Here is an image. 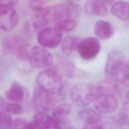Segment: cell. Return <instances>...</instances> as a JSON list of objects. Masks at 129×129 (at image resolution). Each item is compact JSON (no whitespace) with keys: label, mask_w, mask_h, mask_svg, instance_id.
<instances>
[{"label":"cell","mask_w":129,"mask_h":129,"mask_svg":"<svg viewBox=\"0 0 129 129\" xmlns=\"http://www.w3.org/2000/svg\"><path fill=\"white\" fill-rule=\"evenodd\" d=\"M105 71L108 77L114 79L120 85L128 86V63L120 51L112 50L109 53Z\"/></svg>","instance_id":"cell-1"},{"label":"cell","mask_w":129,"mask_h":129,"mask_svg":"<svg viewBox=\"0 0 129 129\" xmlns=\"http://www.w3.org/2000/svg\"><path fill=\"white\" fill-rule=\"evenodd\" d=\"M36 81L38 87L54 95H59L63 88L61 76L52 69H47L40 72L36 77Z\"/></svg>","instance_id":"cell-2"},{"label":"cell","mask_w":129,"mask_h":129,"mask_svg":"<svg viewBox=\"0 0 129 129\" xmlns=\"http://www.w3.org/2000/svg\"><path fill=\"white\" fill-rule=\"evenodd\" d=\"M97 94L96 86L90 83H80L72 86L70 96L74 104L85 107L93 101Z\"/></svg>","instance_id":"cell-3"},{"label":"cell","mask_w":129,"mask_h":129,"mask_svg":"<svg viewBox=\"0 0 129 129\" xmlns=\"http://www.w3.org/2000/svg\"><path fill=\"white\" fill-rule=\"evenodd\" d=\"M56 96V95L51 94L38 86L36 87L32 94V106L38 112L48 111L54 107L57 100Z\"/></svg>","instance_id":"cell-4"},{"label":"cell","mask_w":129,"mask_h":129,"mask_svg":"<svg viewBox=\"0 0 129 129\" xmlns=\"http://www.w3.org/2000/svg\"><path fill=\"white\" fill-rule=\"evenodd\" d=\"M53 62L51 53L43 47H31L28 61L30 67L33 69H42L50 66Z\"/></svg>","instance_id":"cell-5"},{"label":"cell","mask_w":129,"mask_h":129,"mask_svg":"<svg viewBox=\"0 0 129 129\" xmlns=\"http://www.w3.org/2000/svg\"><path fill=\"white\" fill-rule=\"evenodd\" d=\"M62 38V33L54 27H44L39 31L37 35V41L44 48H53L57 47Z\"/></svg>","instance_id":"cell-6"},{"label":"cell","mask_w":129,"mask_h":129,"mask_svg":"<svg viewBox=\"0 0 129 129\" xmlns=\"http://www.w3.org/2000/svg\"><path fill=\"white\" fill-rule=\"evenodd\" d=\"M100 48L101 44L98 39L88 37L80 40L78 52L82 58L86 60H90L97 55Z\"/></svg>","instance_id":"cell-7"},{"label":"cell","mask_w":129,"mask_h":129,"mask_svg":"<svg viewBox=\"0 0 129 129\" xmlns=\"http://www.w3.org/2000/svg\"><path fill=\"white\" fill-rule=\"evenodd\" d=\"M95 109L101 113H110L117 107V100L114 95L99 93L93 100Z\"/></svg>","instance_id":"cell-8"},{"label":"cell","mask_w":129,"mask_h":129,"mask_svg":"<svg viewBox=\"0 0 129 129\" xmlns=\"http://www.w3.org/2000/svg\"><path fill=\"white\" fill-rule=\"evenodd\" d=\"M19 16L13 7H0V29L4 32L11 31L17 25Z\"/></svg>","instance_id":"cell-9"},{"label":"cell","mask_w":129,"mask_h":129,"mask_svg":"<svg viewBox=\"0 0 129 129\" xmlns=\"http://www.w3.org/2000/svg\"><path fill=\"white\" fill-rule=\"evenodd\" d=\"M72 12L68 3L56 4L49 7L48 19L49 21L56 23L69 19H73Z\"/></svg>","instance_id":"cell-10"},{"label":"cell","mask_w":129,"mask_h":129,"mask_svg":"<svg viewBox=\"0 0 129 129\" xmlns=\"http://www.w3.org/2000/svg\"><path fill=\"white\" fill-rule=\"evenodd\" d=\"M33 122L37 129H61L59 122L46 112H38Z\"/></svg>","instance_id":"cell-11"},{"label":"cell","mask_w":129,"mask_h":129,"mask_svg":"<svg viewBox=\"0 0 129 129\" xmlns=\"http://www.w3.org/2000/svg\"><path fill=\"white\" fill-rule=\"evenodd\" d=\"M84 9L87 13L93 16H102L108 13L106 4L102 0H89L85 4Z\"/></svg>","instance_id":"cell-12"},{"label":"cell","mask_w":129,"mask_h":129,"mask_svg":"<svg viewBox=\"0 0 129 129\" xmlns=\"http://www.w3.org/2000/svg\"><path fill=\"white\" fill-rule=\"evenodd\" d=\"M25 43V41L18 37L6 36L3 40V49L6 53L16 54L20 47Z\"/></svg>","instance_id":"cell-13"},{"label":"cell","mask_w":129,"mask_h":129,"mask_svg":"<svg viewBox=\"0 0 129 129\" xmlns=\"http://www.w3.org/2000/svg\"><path fill=\"white\" fill-rule=\"evenodd\" d=\"M80 38L74 35L67 36L61 44V51L66 56L70 57L74 55L78 51V48Z\"/></svg>","instance_id":"cell-14"},{"label":"cell","mask_w":129,"mask_h":129,"mask_svg":"<svg viewBox=\"0 0 129 129\" xmlns=\"http://www.w3.org/2000/svg\"><path fill=\"white\" fill-rule=\"evenodd\" d=\"M49 22L46 17L35 15L32 19L28 21L24 27L25 32L28 35H33L43 28Z\"/></svg>","instance_id":"cell-15"},{"label":"cell","mask_w":129,"mask_h":129,"mask_svg":"<svg viewBox=\"0 0 129 129\" xmlns=\"http://www.w3.org/2000/svg\"><path fill=\"white\" fill-rule=\"evenodd\" d=\"M94 33L98 39L105 40L112 37L113 30L110 23L106 21L100 20L95 25Z\"/></svg>","instance_id":"cell-16"},{"label":"cell","mask_w":129,"mask_h":129,"mask_svg":"<svg viewBox=\"0 0 129 129\" xmlns=\"http://www.w3.org/2000/svg\"><path fill=\"white\" fill-rule=\"evenodd\" d=\"M8 100L13 102L21 101L24 96V89L23 86L18 82H14L5 93Z\"/></svg>","instance_id":"cell-17"},{"label":"cell","mask_w":129,"mask_h":129,"mask_svg":"<svg viewBox=\"0 0 129 129\" xmlns=\"http://www.w3.org/2000/svg\"><path fill=\"white\" fill-rule=\"evenodd\" d=\"M79 116L86 124H96L102 122L100 113L92 108H87L80 110Z\"/></svg>","instance_id":"cell-18"},{"label":"cell","mask_w":129,"mask_h":129,"mask_svg":"<svg viewBox=\"0 0 129 129\" xmlns=\"http://www.w3.org/2000/svg\"><path fill=\"white\" fill-rule=\"evenodd\" d=\"M72 110V106L68 103L59 104L53 108V117L58 122H63L68 118Z\"/></svg>","instance_id":"cell-19"},{"label":"cell","mask_w":129,"mask_h":129,"mask_svg":"<svg viewBox=\"0 0 129 129\" xmlns=\"http://www.w3.org/2000/svg\"><path fill=\"white\" fill-rule=\"evenodd\" d=\"M111 13L115 17L123 21H128L129 18V6L127 2L119 1L111 7Z\"/></svg>","instance_id":"cell-20"},{"label":"cell","mask_w":129,"mask_h":129,"mask_svg":"<svg viewBox=\"0 0 129 129\" xmlns=\"http://www.w3.org/2000/svg\"><path fill=\"white\" fill-rule=\"evenodd\" d=\"M58 67L60 71L68 78H72L75 72V66L69 60L60 58L58 61Z\"/></svg>","instance_id":"cell-21"},{"label":"cell","mask_w":129,"mask_h":129,"mask_svg":"<svg viewBox=\"0 0 129 129\" xmlns=\"http://www.w3.org/2000/svg\"><path fill=\"white\" fill-rule=\"evenodd\" d=\"M76 22L72 19H66L55 23L54 27L61 33L73 30L76 27Z\"/></svg>","instance_id":"cell-22"},{"label":"cell","mask_w":129,"mask_h":129,"mask_svg":"<svg viewBox=\"0 0 129 129\" xmlns=\"http://www.w3.org/2000/svg\"><path fill=\"white\" fill-rule=\"evenodd\" d=\"M128 98L124 102L119 113L117 124L119 127L128 126Z\"/></svg>","instance_id":"cell-23"},{"label":"cell","mask_w":129,"mask_h":129,"mask_svg":"<svg viewBox=\"0 0 129 129\" xmlns=\"http://www.w3.org/2000/svg\"><path fill=\"white\" fill-rule=\"evenodd\" d=\"M13 119L9 114L1 112L0 129H12Z\"/></svg>","instance_id":"cell-24"},{"label":"cell","mask_w":129,"mask_h":129,"mask_svg":"<svg viewBox=\"0 0 129 129\" xmlns=\"http://www.w3.org/2000/svg\"><path fill=\"white\" fill-rule=\"evenodd\" d=\"M27 121L23 118H17L13 121L12 129H25Z\"/></svg>","instance_id":"cell-25"},{"label":"cell","mask_w":129,"mask_h":129,"mask_svg":"<svg viewBox=\"0 0 129 129\" xmlns=\"http://www.w3.org/2000/svg\"><path fill=\"white\" fill-rule=\"evenodd\" d=\"M12 103L6 101L5 99L0 96V110L9 114Z\"/></svg>","instance_id":"cell-26"},{"label":"cell","mask_w":129,"mask_h":129,"mask_svg":"<svg viewBox=\"0 0 129 129\" xmlns=\"http://www.w3.org/2000/svg\"><path fill=\"white\" fill-rule=\"evenodd\" d=\"M18 2V0H0L1 7H14Z\"/></svg>","instance_id":"cell-27"},{"label":"cell","mask_w":129,"mask_h":129,"mask_svg":"<svg viewBox=\"0 0 129 129\" xmlns=\"http://www.w3.org/2000/svg\"><path fill=\"white\" fill-rule=\"evenodd\" d=\"M104 126L102 122L96 124H86L84 125L82 129H104Z\"/></svg>","instance_id":"cell-28"},{"label":"cell","mask_w":129,"mask_h":129,"mask_svg":"<svg viewBox=\"0 0 129 129\" xmlns=\"http://www.w3.org/2000/svg\"><path fill=\"white\" fill-rule=\"evenodd\" d=\"M25 129H37L33 122H28Z\"/></svg>","instance_id":"cell-29"},{"label":"cell","mask_w":129,"mask_h":129,"mask_svg":"<svg viewBox=\"0 0 129 129\" xmlns=\"http://www.w3.org/2000/svg\"><path fill=\"white\" fill-rule=\"evenodd\" d=\"M66 129H75V128L72 126H68Z\"/></svg>","instance_id":"cell-30"},{"label":"cell","mask_w":129,"mask_h":129,"mask_svg":"<svg viewBox=\"0 0 129 129\" xmlns=\"http://www.w3.org/2000/svg\"><path fill=\"white\" fill-rule=\"evenodd\" d=\"M114 1H116V0H108V3H109V4H110L112 3Z\"/></svg>","instance_id":"cell-31"},{"label":"cell","mask_w":129,"mask_h":129,"mask_svg":"<svg viewBox=\"0 0 129 129\" xmlns=\"http://www.w3.org/2000/svg\"><path fill=\"white\" fill-rule=\"evenodd\" d=\"M102 1H103V2H104L106 4H109V3H108V0H102Z\"/></svg>","instance_id":"cell-32"},{"label":"cell","mask_w":129,"mask_h":129,"mask_svg":"<svg viewBox=\"0 0 129 129\" xmlns=\"http://www.w3.org/2000/svg\"><path fill=\"white\" fill-rule=\"evenodd\" d=\"M1 112H0V120H1Z\"/></svg>","instance_id":"cell-33"},{"label":"cell","mask_w":129,"mask_h":129,"mask_svg":"<svg viewBox=\"0 0 129 129\" xmlns=\"http://www.w3.org/2000/svg\"><path fill=\"white\" fill-rule=\"evenodd\" d=\"M44 1H45V2H46V1H50V0H44Z\"/></svg>","instance_id":"cell-34"},{"label":"cell","mask_w":129,"mask_h":129,"mask_svg":"<svg viewBox=\"0 0 129 129\" xmlns=\"http://www.w3.org/2000/svg\"><path fill=\"white\" fill-rule=\"evenodd\" d=\"M75 1H78V0H75Z\"/></svg>","instance_id":"cell-35"}]
</instances>
